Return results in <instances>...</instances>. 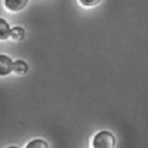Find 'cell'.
<instances>
[{
	"mask_svg": "<svg viewBox=\"0 0 148 148\" xmlns=\"http://www.w3.org/2000/svg\"><path fill=\"white\" fill-rule=\"evenodd\" d=\"M116 143L115 136L109 130H101L92 138L91 146L94 148H114Z\"/></svg>",
	"mask_w": 148,
	"mask_h": 148,
	"instance_id": "cell-1",
	"label": "cell"
},
{
	"mask_svg": "<svg viewBox=\"0 0 148 148\" xmlns=\"http://www.w3.org/2000/svg\"><path fill=\"white\" fill-rule=\"evenodd\" d=\"M13 72V60L5 53H0V77L8 76Z\"/></svg>",
	"mask_w": 148,
	"mask_h": 148,
	"instance_id": "cell-2",
	"label": "cell"
},
{
	"mask_svg": "<svg viewBox=\"0 0 148 148\" xmlns=\"http://www.w3.org/2000/svg\"><path fill=\"white\" fill-rule=\"evenodd\" d=\"M29 4V0H4L5 7L11 12H20Z\"/></svg>",
	"mask_w": 148,
	"mask_h": 148,
	"instance_id": "cell-3",
	"label": "cell"
},
{
	"mask_svg": "<svg viewBox=\"0 0 148 148\" xmlns=\"http://www.w3.org/2000/svg\"><path fill=\"white\" fill-rule=\"evenodd\" d=\"M27 71H29V64L25 60L17 59L16 62H13V72L16 73V75L24 76V75L27 73Z\"/></svg>",
	"mask_w": 148,
	"mask_h": 148,
	"instance_id": "cell-4",
	"label": "cell"
},
{
	"mask_svg": "<svg viewBox=\"0 0 148 148\" xmlns=\"http://www.w3.org/2000/svg\"><path fill=\"white\" fill-rule=\"evenodd\" d=\"M11 26L6 19L0 17V40H6L11 37Z\"/></svg>",
	"mask_w": 148,
	"mask_h": 148,
	"instance_id": "cell-5",
	"label": "cell"
},
{
	"mask_svg": "<svg viewBox=\"0 0 148 148\" xmlns=\"http://www.w3.org/2000/svg\"><path fill=\"white\" fill-rule=\"evenodd\" d=\"M10 38L14 42H21L24 38H25V30H24L21 26H14L11 30Z\"/></svg>",
	"mask_w": 148,
	"mask_h": 148,
	"instance_id": "cell-6",
	"label": "cell"
},
{
	"mask_svg": "<svg viewBox=\"0 0 148 148\" xmlns=\"http://www.w3.org/2000/svg\"><path fill=\"white\" fill-rule=\"evenodd\" d=\"M26 148H49V143L43 139H34L26 145Z\"/></svg>",
	"mask_w": 148,
	"mask_h": 148,
	"instance_id": "cell-7",
	"label": "cell"
},
{
	"mask_svg": "<svg viewBox=\"0 0 148 148\" xmlns=\"http://www.w3.org/2000/svg\"><path fill=\"white\" fill-rule=\"evenodd\" d=\"M78 1L84 7H95L101 3L102 0H78Z\"/></svg>",
	"mask_w": 148,
	"mask_h": 148,
	"instance_id": "cell-8",
	"label": "cell"
}]
</instances>
